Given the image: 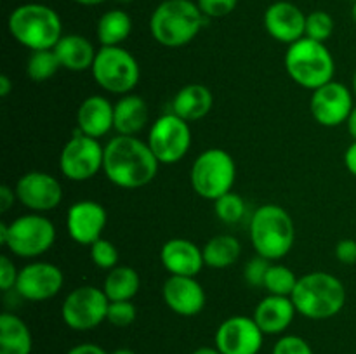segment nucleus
Masks as SVG:
<instances>
[{"label":"nucleus","instance_id":"6","mask_svg":"<svg viewBox=\"0 0 356 354\" xmlns=\"http://www.w3.org/2000/svg\"><path fill=\"white\" fill-rule=\"evenodd\" d=\"M284 66L292 82L308 90L332 82L336 75V61L332 52L322 42L305 37L287 47Z\"/></svg>","mask_w":356,"mask_h":354},{"label":"nucleus","instance_id":"15","mask_svg":"<svg viewBox=\"0 0 356 354\" xmlns=\"http://www.w3.org/2000/svg\"><path fill=\"white\" fill-rule=\"evenodd\" d=\"M216 347L222 354H259L264 342L263 330L254 318L243 314L229 316L218 326Z\"/></svg>","mask_w":356,"mask_h":354},{"label":"nucleus","instance_id":"14","mask_svg":"<svg viewBox=\"0 0 356 354\" xmlns=\"http://www.w3.org/2000/svg\"><path fill=\"white\" fill-rule=\"evenodd\" d=\"M17 201L35 214H45L59 207L63 200L61 183L52 174L42 170H31L17 179L16 186Z\"/></svg>","mask_w":356,"mask_h":354},{"label":"nucleus","instance_id":"26","mask_svg":"<svg viewBox=\"0 0 356 354\" xmlns=\"http://www.w3.org/2000/svg\"><path fill=\"white\" fill-rule=\"evenodd\" d=\"M33 337L30 326L14 312L0 314V354H31Z\"/></svg>","mask_w":356,"mask_h":354},{"label":"nucleus","instance_id":"28","mask_svg":"<svg viewBox=\"0 0 356 354\" xmlns=\"http://www.w3.org/2000/svg\"><path fill=\"white\" fill-rule=\"evenodd\" d=\"M132 31V19L125 10L111 9L99 17L96 26L101 47H117L129 38Z\"/></svg>","mask_w":356,"mask_h":354},{"label":"nucleus","instance_id":"30","mask_svg":"<svg viewBox=\"0 0 356 354\" xmlns=\"http://www.w3.org/2000/svg\"><path fill=\"white\" fill-rule=\"evenodd\" d=\"M61 69L54 51H33L26 61V75L33 82L42 83L51 80Z\"/></svg>","mask_w":356,"mask_h":354},{"label":"nucleus","instance_id":"34","mask_svg":"<svg viewBox=\"0 0 356 354\" xmlns=\"http://www.w3.org/2000/svg\"><path fill=\"white\" fill-rule=\"evenodd\" d=\"M89 257L94 266L103 271H110L118 266L120 253H118V248L115 246V243H111L110 239L99 238L89 246Z\"/></svg>","mask_w":356,"mask_h":354},{"label":"nucleus","instance_id":"48","mask_svg":"<svg viewBox=\"0 0 356 354\" xmlns=\"http://www.w3.org/2000/svg\"><path fill=\"white\" fill-rule=\"evenodd\" d=\"M110 354H136L132 349H127V347H120V349H115L113 353Z\"/></svg>","mask_w":356,"mask_h":354},{"label":"nucleus","instance_id":"46","mask_svg":"<svg viewBox=\"0 0 356 354\" xmlns=\"http://www.w3.org/2000/svg\"><path fill=\"white\" fill-rule=\"evenodd\" d=\"M191 354H222V353H219L218 347H198V349H195Z\"/></svg>","mask_w":356,"mask_h":354},{"label":"nucleus","instance_id":"41","mask_svg":"<svg viewBox=\"0 0 356 354\" xmlns=\"http://www.w3.org/2000/svg\"><path fill=\"white\" fill-rule=\"evenodd\" d=\"M16 200H17V196H16V191H14V187L7 186V184L0 186V212H2V214H6V212L13 207L14 201Z\"/></svg>","mask_w":356,"mask_h":354},{"label":"nucleus","instance_id":"23","mask_svg":"<svg viewBox=\"0 0 356 354\" xmlns=\"http://www.w3.org/2000/svg\"><path fill=\"white\" fill-rule=\"evenodd\" d=\"M52 51H54L61 68L75 73L87 71V69L92 68L97 54L92 42L79 33L63 35L61 40L56 44Z\"/></svg>","mask_w":356,"mask_h":354},{"label":"nucleus","instance_id":"44","mask_svg":"<svg viewBox=\"0 0 356 354\" xmlns=\"http://www.w3.org/2000/svg\"><path fill=\"white\" fill-rule=\"evenodd\" d=\"M346 128H348V134H350L351 137H353V141H356V104H355L353 110H351L350 117H348Z\"/></svg>","mask_w":356,"mask_h":354},{"label":"nucleus","instance_id":"40","mask_svg":"<svg viewBox=\"0 0 356 354\" xmlns=\"http://www.w3.org/2000/svg\"><path fill=\"white\" fill-rule=\"evenodd\" d=\"M336 257L344 266H355L356 264V239L344 238L337 242L336 245Z\"/></svg>","mask_w":356,"mask_h":354},{"label":"nucleus","instance_id":"51","mask_svg":"<svg viewBox=\"0 0 356 354\" xmlns=\"http://www.w3.org/2000/svg\"><path fill=\"white\" fill-rule=\"evenodd\" d=\"M348 2H353V3H355V2H356V0H348Z\"/></svg>","mask_w":356,"mask_h":354},{"label":"nucleus","instance_id":"39","mask_svg":"<svg viewBox=\"0 0 356 354\" xmlns=\"http://www.w3.org/2000/svg\"><path fill=\"white\" fill-rule=\"evenodd\" d=\"M17 276H19V269L13 262V259L6 253L0 255V290L7 292L10 288H16Z\"/></svg>","mask_w":356,"mask_h":354},{"label":"nucleus","instance_id":"24","mask_svg":"<svg viewBox=\"0 0 356 354\" xmlns=\"http://www.w3.org/2000/svg\"><path fill=\"white\" fill-rule=\"evenodd\" d=\"M214 104L211 89L202 83H188L181 87L172 99V113L186 121H198L207 117Z\"/></svg>","mask_w":356,"mask_h":354},{"label":"nucleus","instance_id":"43","mask_svg":"<svg viewBox=\"0 0 356 354\" xmlns=\"http://www.w3.org/2000/svg\"><path fill=\"white\" fill-rule=\"evenodd\" d=\"M344 165H346L348 172L356 177V141L351 142L344 153Z\"/></svg>","mask_w":356,"mask_h":354},{"label":"nucleus","instance_id":"50","mask_svg":"<svg viewBox=\"0 0 356 354\" xmlns=\"http://www.w3.org/2000/svg\"><path fill=\"white\" fill-rule=\"evenodd\" d=\"M351 16H353V21L356 23V2L353 3V9H351Z\"/></svg>","mask_w":356,"mask_h":354},{"label":"nucleus","instance_id":"27","mask_svg":"<svg viewBox=\"0 0 356 354\" xmlns=\"http://www.w3.org/2000/svg\"><path fill=\"white\" fill-rule=\"evenodd\" d=\"M110 298V302L132 301L139 294L141 288V278L138 271L131 266H117L108 271L106 278L101 287Z\"/></svg>","mask_w":356,"mask_h":354},{"label":"nucleus","instance_id":"12","mask_svg":"<svg viewBox=\"0 0 356 354\" xmlns=\"http://www.w3.org/2000/svg\"><path fill=\"white\" fill-rule=\"evenodd\" d=\"M160 165H174L188 155L191 148L190 121L176 113H165L153 121L146 139Z\"/></svg>","mask_w":356,"mask_h":354},{"label":"nucleus","instance_id":"10","mask_svg":"<svg viewBox=\"0 0 356 354\" xmlns=\"http://www.w3.org/2000/svg\"><path fill=\"white\" fill-rule=\"evenodd\" d=\"M110 298L103 288L94 285H80L73 288L61 304V318L68 328L87 332L106 321Z\"/></svg>","mask_w":356,"mask_h":354},{"label":"nucleus","instance_id":"3","mask_svg":"<svg viewBox=\"0 0 356 354\" xmlns=\"http://www.w3.org/2000/svg\"><path fill=\"white\" fill-rule=\"evenodd\" d=\"M207 23L193 0H163L149 17V31L160 45L177 49L190 44Z\"/></svg>","mask_w":356,"mask_h":354},{"label":"nucleus","instance_id":"21","mask_svg":"<svg viewBox=\"0 0 356 354\" xmlns=\"http://www.w3.org/2000/svg\"><path fill=\"white\" fill-rule=\"evenodd\" d=\"M115 104L104 96H89L76 110V130L89 137L101 139L113 130Z\"/></svg>","mask_w":356,"mask_h":354},{"label":"nucleus","instance_id":"5","mask_svg":"<svg viewBox=\"0 0 356 354\" xmlns=\"http://www.w3.org/2000/svg\"><path fill=\"white\" fill-rule=\"evenodd\" d=\"M9 33L17 44L33 51H49L63 37V23L59 14L44 3L17 6L7 19Z\"/></svg>","mask_w":356,"mask_h":354},{"label":"nucleus","instance_id":"38","mask_svg":"<svg viewBox=\"0 0 356 354\" xmlns=\"http://www.w3.org/2000/svg\"><path fill=\"white\" fill-rule=\"evenodd\" d=\"M271 354H313V349L302 337L285 335L278 339Z\"/></svg>","mask_w":356,"mask_h":354},{"label":"nucleus","instance_id":"45","mask_svg":"<svg viewBox=\"0 0 356 354\" xmlns=\"http://www.w3.org/2000/svg\"><path fill=\"white\" fill-rule=\"evenodd\" d=\"M10 90H13V82H10L9 76L0 75V96L7 97L10 94Z\"/></svg>","mask_w":356,"mask_h":354},{"label":"nucleus","instance_id":"25","mask_svg":"<svg viewBox=\"0 0 356 354\" xmlns=\"http://www.w3.org/2000/svg\"><path fill=\"white\" fill-rule=\"evenodd\" d=\"M113 130L118 135H138L149 120L146 101L136 94H125L115 103Z\"/></svg>","mask_w":356,"mask_h":354},{"label":"nucleus","instance_id":"9","mask_svg":"<svg viewBox=\"0 0 356 354\" xmlns=\"http://www.w3.org/2000/svg\"><path fill=\"white\" fill-rule=\"evenodd\" d=\"M92 78L104 92L125 96L138 87L141 78L139 62L127 49L101 47L90 68Z\"/></svg>","mask_w":356,"mask_h":354},{"label":"nucleus","instance_id":"1","mask_svg":"<svg viewBox=\"0 0 356 354\" xmlns=\"http://www.w3.org/2000/svg\"><path fill=\"white\" fill-rule=\"evenodd\" d=\"M160 162L148 142L138 135H115L104 146L103 172L111 184L122 189H139L159 174Z\"/></svg>","mask_w":356,"mask_h":354},{"label":"nucleus","instance_id":"2","mask_svg":"<svg viewBox=\"0 0 356 354\" xmlns=\"http://www.w3.org/2000/svg\"><path fill=\"white\" fill-rule=\"evenodd\" d=\"M298 314L322 321L339 314L348 301L343 281L325 271H313L299 278L291 295Z\"/></svg>","mask_w":356,"mask_h":354},{"label":"nucleus","instance_id":"31","mask_svg":"<svg viewBox=\"0 0 356 354\" xmlns=\"http://www.w3.org/2000/svg\"><path fill=\"white\" fill-rule=\"evenodd\" d=\"M299 278L296 276L294 271L284 264H270L266 278H264V287L270 295H284L291 297L292 292L296 290Z\"/></svg>","mask_w":356,"mask_h":354},{"label":"nucleus","instance_id":"8","mask_svg":"<svg viewBox=\"0 0 356 354\" xmlns=\"http://www.w3.org/2000/svg\"><path fill=\"white\" fill-rule=\"evenodd\" d=\"M190 183L204 200L216 201L233 191L236 183V163L226 149L209 148L197 156L190 170Z\"/></svg>","mask_w":356,"mask_h":354},{"label":"nucleus","instance_id":"35","mask_svg":"<svg viewBox=\"0 0 356 354\" xmlns=\"http://www.w3.org/2000/svg\"><path fill=\"white\" fill-rule=\"evenodd\" d=\"M138 318V309L132 304V301H118L110 302L108 307L106 321L111 323L117 328H125V326L132 325Z\"/></svg>","mask_w":356,"mask_h":354},{"label":"nucleus","instance_id":"22","mask_svg":"<svg viewBox=\"0 0 356 354\" xmlns=\"http://www.w3.org/2000/svg\"><path fill=\"white\" fill-rule=\"evenodd\" d=\"M296 314L298 311L291 297L268 294L256 305L252 318L264 335H278L292 325Z\"/></svg>","mask_w":356,"mask_h":354},{"label":"nucleus","instance_id":"49","mask_svg":"<svg viewBox=\"0 0 356 354\" xmlns=\"http://www.w3.org/2000/svg\"><path fill=\"white\" fill-rule=\"evenodd\" d=\"M351 90H353V94H355V97H356V69H355V73H353V80H351Z\"/></svg>","mask_w":356,"mask_h":354},{"label":"nucleus","instance_id":"20","mask_svg":"<svg viewBox=\"0 0 356 354\" xmlns=\"http://www.w3.org/2000/svg\"><path fill=\"white\" fill-rule=\"evenodd\" d=\"M160 262L172 276H197L205 266L200 246L186 238L167 239L160 248Z\"/></svg>","mask_w":356,"mask_h":354},{"label":"nucleus","instance_id":"37","mask_svg":"<svg viewBox=\"0 0 356 354\" xmlns=\"http://www.w3.org/2000/svg\"><path fill=\"white\" fill-rule=\"evenodd\" d=\"M197 3L205 17L214 19L229 16L238 6V0H197Z\"/></svg>","mask_w":356,"mask_h":354},{"label":"nucleus","instance_id":"29","mask_svg":"<svg viewBox=\"0 0 356 354\" xmlns=\"http://www.w3.org/2000/svg\"><path fill=\"white\" fill-rule=\"evenodd\" d=\"M205 266L212 269H226L240 259L242 245L233 235H216L202 246Z\"/></svg>","mask_w":356,"mask_h":354},{"label":"nucleus","instance_id":"4","mask_svg":"<svg viewBox=\"0 0 356 354\" xmlns=\"http://www.w3.org/2000/svg\"><path fill=\"white\" fill-rule=\"evenodd\" d=\"M249 231L256 253L268 260L284 259L296 242L294 221L291 214L277 203L257 207L250 217Z\"/></svg>","mask_w":356,"mask_h":354},{"label":"nucleus","instance_id":"32","mask_svg":"<svg viewBox=\"0 0 356 354\" xmlns=\"http://www.w3.org/2000/svg\"><path fill=\"white\" fill-rule=\"evenodd\" d=\"M214 212L216 217L221 222H225V224H236V222H240L245 217L247 205L238 193L229 191L225 196L218 198L214 201Z\"/></svg>","mask_w":356,"mask_h":354},{"label":"nucleus","instance_id":"42","mask_svg":"<svg viewBox=\"0 0 356 354\" xmlns=\"http://www.w3.org/2000/svg\"><path fill=\"white\" fill-rule=\"evenodd\" d=\"M66 354H110V353H106V351H104L103 347L97 346V344L86 342V344H79V346L72 347Z\"/></svg>","mask_w":356,"mask_h":354},{"label":"nucleus","instance_id":"16","mask_svg":"<svg viewBox=\"0 0 356 354\" xmlns=\"http://www.w3.org/2000/svg\"><path fill=\"white\" fill-rule=\"evenodd\" d=\"M65 285V274L56 264L33 260L19 269L16 288L19 297L30 302H44L56 297Z\"/></svg>","mask_w":356,"mask_h":354},{"label":"nucleus","instance_id":"7","mask_svg":"<svg viewBox=\"0 0 356 354\" xmlns=\"http://www.w3.org/2000/svg\"><path fill=\"white\" fill-rule=\"evenodd\" d=\"M56 242V226L44 214L19 215L13 222H0V243L14 257L37 259L52 248Z\"/></svg>","mask_w":356,"mask_h":354},{"label":"nucleus","instance_id":"17","mask_svg":"<svg viewBox=\"0 0 356 354\" xmlns=\"http://www.w3.org/2000/svg\"><path fill=\"white\" fill-rule=\"evenodd\" d=\"M108 224V212L99 201L80 200L68 208L66 214V231L75 243L90 246L103 238Z\"/></svg>","mask_w":356,"mask_h":354},{"label":"nucleus","instance_id":"47","mask_svg":"<svg viewBox=\"0 0 356 354\" xmlns=\"http://www.w3.org/2000/svg\"><path fill=\"white\" fill-rule=\"evenodd\" d=\"M76 3L80 6H86V7H94V6H99V3L106 2V0H75Z\"/></svg>","mask_w":356,"mask_h":354},{"label":"nucleus","instance_id":"13","mask_svg":"<svg viewBox=\"0 0 356 354\" xmlns=\"http://www.w3.org/2000/svg\"><path fill=\"white\" fill-rule=\"evenodd\" d=\"M355 94L344 83L332 82L313 90L309 99V111L315 121L322 127H339L346 124L355 108Z\"/></svg>","mask_w":356,"mask_h":354},{"label":"nucleus","instance_id":"11","mask_svg":"<svg viewBox=\"0 0 356 354\" xmlns=\"http://www.w3.org/2000/svg\"><path fill=\"white\" fill-rule=\"evenodd\" d=\"M104 146L99 139L89 137L76 130L59 153V170L73 183H83L103 170Z\"/></svg>","mask_w":356,"mask_h":354},{"label":"nucleus","instance_id":"36","mask_svg":"<svg viewBox=\"0 0 356 354\" xmlns=\"http://www.w3.org/2000/svg\"><path fill=\"white\" fill-rule=\"evenodd\" d=\"M270 264L271 260L264 259L261 255H256L254 259L247 260L245 266H243V280H245V283L250 285V287L263 288Z\"/></svg>","mask_w":356,"mask_h":354},{"label":"nucleus","instance_id":"33","mask_svg":"<svg viewBox=\"0 0 356 354\" xmlns=\"http://www.w3.org/2000/svg\"><path fill=\"white\" fill-rule=\"evenodd\" d=\"M334 17L327 10H313L306 16V37L325 44L334 33Z\"/></svg>","mask_w":356,"mask_h":354},{"label":"nucleus","instance_id":"19","mask_svg":"<svg viewBox=\"0 0 356 354\" xmlns=\"http://www.w3.org/2000/svg\"><path fill=\"white\" fill-rule=\"evenodd\" d=\"M263 21L268 35L280 44L291 45L306 37V14L292 2H273Z\"/></svg>","mask_w":356,"mask_h":354},{"label":"nucleus","instance_id":"18","mask_svg":"<svg viewBox=\"0 0 356 354\" xmlns=\"http://www.w3.org/2000/svg\"><path fill=\"white\" fill-rule=\"evenodd\" d=\"M162 298L170 311L184 318L200 314L207 304V294L197 276L170 274L162 285Z\"/></svg>","mask_w":356,"mask_h":354}]
</instances>
